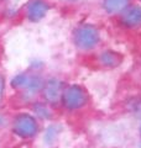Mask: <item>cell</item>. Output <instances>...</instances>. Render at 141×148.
I'll return each instance as SVG.
<instances>
[{
  "label": "cell",
  "mask_w": 141,
  "mask_h": 148,
  "mask_svg": "<svg viewBox=\"0 0 141 148\" xmlns=\"http://www.w3.org/2000/svg\"><path fill=\"white\" fill-rule=\"evenodd\" d=\"M15 131L22 137H30L36 132V123L30 116H21L15 123Z\"/></svg>",
  "instance_id": "obj_1"
}]
</instances>
